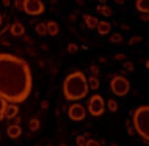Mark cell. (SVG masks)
<instances>
[{
    "mask_svg": "<svg viewBox=\"0 0 149 146\" xmlns=\"http://www.w3.org/2000/svg\"><path fill=\"white\" fill-rule=\"evenodd\" d=\"M33 90L30 64L13 54H0V96L8 104L27 101Z\"/></svg>",
    "mask_w": 149,
    "mask_h": 146,
    "instance_id": "6da1fadb",
    "label": "cell"
},
{
    "mask_svg": "<svg viewBox=\"0 0 149 146\" xmlns=\"http://www.w3.org/2000/svg\"><path fill=\"white\" fill-rule=\"evenodd\" d=\"M61 91L64 99L69 102H77V101L83 99L90 91L86 75L82 71H72L71 74L64 77L61 83Z\"/></svg>",
    "mask_w": 149,
    "mask_h": 146,
    "instance_id": "7a4b0ae2",
    "label": "cell"
},
{
    "mask_svg": "<svg viewBox=\"0 0 149 146\" xmlns=\"http://www.w3.org/2000/svg\"><path fill=\"white\" fill-rule=\"evenodd\" d=\"M132 126L135 132L149 145V105H140L132 113Z\"/></svg>",
    "mask_w": 149,
    "mask_h": 146,
    "instance_id": "3957f363",
    "label": "cell"
},
{
    "mask_svg": "<svg viewBox=\"0 0 149 146\" xmlns=\"http://www.w3.org/2000/svg\"><path fill=\"white\" fill-rule=\"evenodd\" d=\"M110 90L115 96L118 97H126L130 91V82L124 75H115L110 80Z\"/></svg>",
    "mask_w": 149,
    "mask_h": 146,
    "instance_id": "277c9868",
    "label": "cell"
},
{
    "mask_svg": "<svg viewBox=\"0 0 149 146\" xmlns=\"http://www.w3.org/2000/svg\"><path fill=\"white\" fill-rule=\"evenodd\" d=\"M86 108H88V112H90V115L91 116H102L104 113H105L107 110V107H105V101H104V97L100 96V94H93L90 99H88V102H86Z\"/></svg>",
    "mask_w": 149,
    "mask_h": 146,
    "instance_id": "5b68a950",
    "label": "cell"
},
{
    "mask_svg": "<svg viewBox=\"0 0 149 146\" xmlns=\"http://www.w3.org/2000/svg\"><path fill=\"white\" fill-rule=\"evenodd\" d=\"M44 3L41 0H22V11L30 16H39L44 13Z\"/></svg>",
    "mask_w": 149,
    "mask_h": 146,
    "instance_id": "8992f818",
    "label": "cell"
},
{
    "mask_svg": "<svg viewBox=\"0 0 149 146\" xmlns=\"http://www.w3.org/2000/svg\"><path fill=\"white\" fill-rule=\"evenodd\" d=\"M68 116H69V119H71V121L80 123V121H83V119L86 118V108L83 107L82 104L74 102L69 108H68Z\"/></svg>",
    "mask_w": 149,
    "mask_h": 146,
    "instance_id": "52a82bcc",
    "label": "cell"
},
{
    "mask_svg": "<svg viewBox=\"0 0 149 146\" xmlns=\"http://www.w3.org/2000/svg\"><path fill=\"white\" fill-rule=\"evenodd\" d=\"M10 35L14 38H24L25 35V27L21 22H14L13 25H10Z\"/></svg>",
    "mask_w": 149,
    "mask_h": 146,
    "instance_id": "ba28073f",
    "label": "cell"
},
{
    "mask_svg": "<svg viewBox=\"0 0 149 146\" xmlns=\"http://www.w3.org/2000/svg\"><path fill=\"white\" fill-rule=\"evenodd\" d=\"M19 115V107L17 104H8L5 108V113H3V119H13L14 116Z\"/></svg>",
    "mask_w": 149,
    "mask_h": 146,
    "instance_id": "9c48e42d",
    "label": "cell"
},
{
    "mask_svg": "<svg viewBox=\"0 0 149 146\" xmlns=\"http://www.w3.org/2000/svg\"><path fill=\"white\" fill-rule=\"evenodd\" d=\"M97 33L100 36H105V35H110L111 33V24L107 22V21H99L97 22V27H96Z\"/></svg>",
    "mask_w": 149,
    "mask_h": 146,
    "instance_id": "30bf717a",
    "label": "cell"
},
{
    "mask_svg": "<svg viewBox=\"0 0 149 146\" xmlns=\"http://www.w3.org/2000/svg\"><path fill=\"white\" fill-rule=\"evenodd\" d=\"M6 135L10 137V138H19V137L22 135V127L21 126H16V124H11L6 127Z\"/></svg>",
    "mask_w": 149,
    "mask_h": 146,
    "instance_id": "8fae6325",
    "label": "cell"
},
{
    "mask_svg": "<svg viewBox=\"0 0 149 146\" xmlns=\"http://www.w3.org/2000/svg\"><path fill=\"white\" fill-rule=\"evenodd\" d=\"M135 8L140 14H149V0H136Z\"/></svg>",
    "mask_w": 149,
    "mask_h": 146,
    "instance_id": "7c38bea8",
    "label": "cell"
},
{
    "mask_svg": "<svg viewBox=\"0 0 149 146\" xmlns=\"http://www.w3.org/2000/svg\"><path fill=\"white\" fill-rule=\"evenodd\" d=\"M46 28H47V35H50V36H58L60 33V27L55 21H47Z\"/></svg>",
    "mask_w": 149,
    "mask_h": 146,
    "instance_id": "4fadbf2b",
    "label": "cell"
},
{
    "mask_svg": "<svg viewBox=\"0 0 149 146\" xmlns=\"http://www.w3.org/2000/svg\"><path fill=\"white\" fill-rule=\"evenodd\" d=\"M83 22H85V25L90 28V30H93V28L97 27L99 19L94 17V16H91V14H83Z\"/></svg>",
    "mask_w": 149,
    "mask_h": 146,
    "instance_id": "5bb4252c",
    "label": "cell"
},
{
    "mask_svg": "<svg viewBox=\"0 0 149 146\" xmlns=\"http://www.w3.org/2000/svg\"><path fill=\"white\" fill-rule=\"evenodd\" d=\"M96 10H97V13L99 14H102V16H105V17H110L111 14H113V10H111L110 6L107 5H97V8H96Z\"/></svg>",
    "mask_w": 149,
    "mask_h": 146,
    "instance_id": "9a60e30c",
    "label": "cell"
},
{
    "mask_svg": "<svg viewBox=\"0 0 149 146\" xmlns=\"http://www.w3.org/2000/svg\"><path fill=\"white\" fill-rule=\"evenodd\" d=\"M88 87H90V90H99V87H100V80H99V77H93L90 75V79H88Z\"/></svg>",
    "mask_w": 149,
    "mask_h": 146,
    "instance_id": "2e32d148",
    "label": "cell"
},
{
    "mask_svg": "<svg viewBox=\"0 0 149 146\" xmlns=\"http://www.w3.org/2000/svg\"><path fill=\"white\" fill-rule=\"evenodd\" d=\"M35 31H36V35H39V36H46V35H47L46 22H39V24H36V27H35Z\"/></svg>",
    "mask_w": 149,
    "mask_h": 146,
    "instance_id": "e0dca14e",
    "label": "cell"
},
{
    "mask_svg": "<svg viewBox=\"0 0 149 146\" xmlns=\"http://www.w3.org/2000/svg\"><path fill=\"white\" fill-rule=\"evenodd\" d=\"M105 107H107V110L108 112H118V108H119V105H118V102H116L115 99H108L107 102H105Z\"/></svg>",
    "mask_w": 149,
    "mask_h": 146,
    "instance_id": "ac0fdd59",
    "label": "cell"
},
{
    "mask_svg": "<svg viewBox=\"0 0 149 146\" xmlns=\"http://www.w3.org/2000/svg\"><path fill=\"white\" fill-rule=\"evenodd\" d=\"M39 127H41V121H39L38 118H33V119L29 121V129H30L31 132L39 131Z\"/></svg>",
    "mask_w": 149,
    "mask_h": 146,
    "instance_id": "d6986e66",
    "label": "cell"
},
{
    "mask_svg": "<svg viewBox=\"0 0 149 146\" xmlns=\"http://www.w3.org/2000/svg\"><path fill=\"white\" fill-rule=\"evenodd\" d=\"M123 41H124L123 33H110V43H113V44H121Z\"/></svg>",
    "mask_w": 149,
    "mask_h": 146,
    "instance_id": "ffe728a7",
    "label": "cell"
},
{
    "mask_svg": "<svg viewBox=\"0 0 149 146\" xmlns=\"http://www.w3.org/2000/svg\"><path fill=\"white\" fill-rule=\"evenodd\" d=\"M86 140H88V135H79L75 138V146H85Z\"/></svg>",
    "mask_w": 149,
    "mask_h": 146,
    "instance_id": "44dd1931",
    "label": "cell"
},
{
    "mask_svg": "<svg viewBox=\"0 0 149 146\" xmlns=\"http://www.w3.org/2000/svg\"><path fill=\"white\" fill-rule=\"evenodd\" d=\"M6 105H8V102L5 99H3L2 96H0V121L3 119V113H5V108H6Z\"/></svg>",
    "mask_w": 149,
    "mask_h": 146,
    "instance_id": "7402d4cb",
    "label": "cell"
},
{
    "mask_svg": "<svg viewBox=\"0 0 149 146\" xmlns=\"http://www.w3.org/2000/svg\"><path fill=\"white\" fill-rule=\"evenodd\" d=\"M123 68H124L127 72H134V69H135L134 63H132V61H127V60H126V61H123Z\"/></svg>",
    "mask_w": 149,
    "mask_h": 146,
    "instance_id": "603a6c76",
    "label": "cell"
},
{
    "mask_svg": "<svg viewBox=\"0 0 149 146\" xmlns=\"http://www.w3.org/2000/svg\"><path fill=\"white\" fill-rule=\"evenodd\" d=\"M90 72H91L93 77H99L100 69H99V66H96V64H91V66H90Z\"/></svg>",
    "mask_w": 149,
    "mask_h": 146,
    "instance_id": "cb8c5ba5",
    "label": "cell"
},
{
    "mask_svg": "<svg viewBox=\"0 0 149 146\" xmlns=\"http://www.w3.org/2000/svg\"><path fill=\"white\" fill-rule=\"evenodd\" d=\"M77 50H79V46L75 43H69V44H68V52H69V54H75Z\"/></svg>",
    "mask_w": 149,
    "mask_h": 146,
    "instance_id": "d4e9b609",
    "label": "cell"
},
{
    "mask_svg": "<svg viewBox=\"0 0 149 146\" xmlns=\"http://www.w3.org/2000/svg\"><path fill=\"white\" fill-rule=\"evenodd\" d=\"M85 146H100L99 140H94V138H88L86 140V145Z\"/></svg>",
    "mask_w": 149,
    "mask_h": 146,
    "instance_id": "484cf974",
    "label": "cell"
},
{
    "mask_svg": "<svg viewBox=\"0 0 149 146\" xmlns=\"http://www.w3.org/2000/svg\"><path fill=\"white\" fill-rule=\"evenodd\" d=\"M140 41H141V36H132V38L129 39V44H130V46H134V44L140 43Z\"/></svg>",
    "mask_w": 149,
    "mask_h": 146,
    "instance_id": "4316f807",
    "label": "cell"
},
{
    "mask_svg": "<svg viewBox=\"0 0 149 146\" xmlns=\"http://www.w3.org/2000/svg\"><path fill=\"white\" fill-rule=\"evenodd\" d=\"M126 58H127L126 54H116V55H115V60H116V61H126Z\"/></svg>",
    "mask_w": 149,
    "mask_h": 146,
    "instance_id": "83f0119b",
    "label": "cell"
},
{
    "mask_svg": "<svg viewBox=\"0 0 149 146\" xmlns=\"http://www.w3.org/2000/svg\"><path fill=\"white\" fill-rule=\"evenodd\" d=\"M14 6L22 11V0H14Z\"/></svg>",
    "mask_w": 149,
    "mask_h": 146,
    "instance_id": "f1b7e54d",
    "label": "cell"
},
{
    "mask_svg": "<svg viewBox=\"0 0 149 146\" xmlns=\"http://www.w3.org/2000/svg\"><path fill=\"white\" fill-rule=\"evenodd\" d=\"M140 21H143V22H149V14H140Z\"/></svg>",
    "mask_w": 149,
    "mask_h": 146,
    "instance_id": "f546056e",
    "label": "cell"
},
{
    "mask_svg": "<svg viewBox=\"0 0 149 146\" xmlns=\"http://www.w3.org/2000/svg\"><path fill=\"white\" fill-rule=\"evenodd\" d=\"M41 108H42V110H47V108H49V101H42V102H41Z\"/></svg>",
    "mask_w": 149,
    "mask_h": 146,
    "instance_id": "4dcf8cb0",
    "label": "cell"
},
{
    "mask_svg": "<svg viewBox=\"0 0 149 146\" xmlns=\"http://www.w3.org/2000/svg\"><path fill=\"white\" fill-rule=\"evenodd\" d=\"M127 132H129V135H135V129H134V126H127Z\"/></svg>",
    "mask_w": 149,
    "mask_h": 146,
    "instance_id": "1f68e13d",
    "label": "cell"
},
{
    "mask_svg": "<svg viewBox=\"0 0 149 146\" xmlns=\"http://www.w3.org/2000/svg\"><path fill=\"white\" fill-rule=\"evenodd\" d=\"M13 119H14V124H16V126H19V124H21V116H19V115H17V116H14Z\"/></svg>",
    "mask_w": 149,
    "mask_h": 146,
    "instance_id": "d6a6232c",
    "label": "cell"
},
{
    "mask_svg": "<svg viewBox=\"0 0 149 146\" xmlns=\"http://www.w3.org/2000/svg\"><path fill=\"white\" fill-rule=\"evenodd\" d=\"M10 5H11V0H3V6H6V8H8Z\"/></svg>",
    "mask_w": 149,
    "mask_h": 146,
    "instance_id": "836d02e7",
    "label": "cell"
},
{
    "mask_svg": "<svg viewBox=\"0 0 149 146\" xmlns=\"http://www.w3.org/2000/svg\"><path fill=\"white\" fill-rule=\"evenodd\" d=\"M115 3H118V5H124V3H126V0H115Z\"/></svg>",
    "mask_w": 149,
    "mask_h": 146,
    "instance_id": "e575fe53",
    "label": "cell"
},
{
    "mask_svg": "<svg viewBox=\"0 0 149 146\" xmlns=\"http://www.w3.org/2000/svg\"><path fill=\"white\" fill-rule=\"evenodd\" d=\"M129 28H130V27H129V24H123V30H129Z\"/></svg>",
    "mask_w": 149,
    "mask_h": 146,
    "instance_id": "d590c367",
    "label": "cell"
},
{
    "mask_svg": "<svg viewBox=\"0 0 149 146\" xmlns=\"http://www.w3.org/2000/svg\"><path fill=\"white\" fill-rule=\"evenodd\" d=\"M107 3V0H99V5H105Z\"/></svg>",
    "mask_w": 149,
    "mask_h": 146,
    "instance_id": "8d00e7d4",
    "label": "cell"
},
{
    "mask_svg": "<svg viewBox=\"0 0 149 146\" xmlns=\"http://www.w3.org/2000/svg\"><path fill=\"white\" fill-rule=\"evenodd\" d=\"M146 69L149 71V58H148V61H146Z\"/></svg>",
    "mask_w": 149,
    "mask_h": 146,
    "instance_id": "74e56055",
    "label": "cell"
},
{
    "mask_svg": "<svg viewBox=\"0 0 149 146\" xmlns=\"http://www.w3.org/2000/svg\"><path fill=\"white\" fill-rule=\"evenodd\" d=\"M2 22H3V17H2V14H0V25H2Z\"/></svg>",
    "mask_w": 149,
    "mask_h": 146,
    "instance_id": "f35d334b",
    "label": "cell"
},
{
    "mask_svg": "<svg viewBox=\"0 0 149 146\" xmlns=\"http://www.w3.org/2000/svg\"><path fill=\"white\" fill-rule=\"evenodd\" d=\"M110 146H119L118 143H110Z\"/></svg>",
    "mask_w": 149,
    "mask_h": 146,
    "instance_id": "ab89813d",
    "label": "cell"
},
{
    "mask_svg": "<svg viewBox=\"0 0 149 146\" xmlns=\"http://www.w3.org/2000/svg\"><path fill=\"white\" fill-rule=\"evenodd\" d=\"M2 35H3V31H0V38H2Z\"/></svg>",
    "mask_w": 149,
    "mask_h": 146,
    "instance_id": "60d3db41",
    "label": "cell"
},
{
    "mask_svg": "<svg viewBox=\"0 0 149 146\" xmlns=\"http://www.w3.org/2000/svg\"><path fill=\"white\" fill-rule=\"evenodd\" d=\"M60 146H66V145H64V143H61V145H60Z\"/></svg>",
    "mask_w": 149,
    "mask_h": 146,
    "instance_id": "b9f144b4",
    "label": "cell"
},
{
    "mask_svg": "<svg viewBox=\"0 0 149 146\" xmlns=\"http://www.w3.org/2000/svg\"><path fill=\"white\" fill-rule=\"evenodd\" d=\"M135 2H136V0H135Z\"/></svg>",
    "mask_w": 149,
    "mask_h": 146,
    "instance_id": "7bdbcfd3",
    "label": "cell"
},
{
    "mask_svg": "<svg viewBox=\"0 0 149 146\" xmlns=\"http://www.w3.org/2000/svg\"><path fill=\"white\" fill-rule=\"evenodd\" d=\"M38 146H39V145H38Z\"/></svg>",
    "mask_w": 149,
    "mask_h": 146,
    "instance_id": "ee69618b",
    "label": "cell"
}]
</instances>
